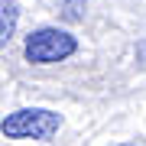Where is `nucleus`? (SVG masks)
Segmentation results:
<instances>
[{
  "instance_id": "1",
  "label": "nucleus",
  "mask_w": 146,
  "mask_h": 146,
  "mask_svg": "<svg viewBox=\"0 0 146 146\" xmlns=\"http://www.w3.org/2000/svg\"><path fill=\"white\" fill-rule=\"evenodd\" d=\"M62 127V117L46 107H23L3 117L0 133L7 140H52Z\"/></svg>"
},
{
  "instance_id": "5",
  "label": "nucleus",
  "mask_w": 146,
  "mask_h": 146,
  "mask_svg": "<svg viewBox=\"0 0 146 146\" xmlns=\"http://www.w3.org/2000/svg\"><path fill=\"white\" fill-rule=\"evenodd\" d=\"M120 146H133V143H120Z\"/></svg>"
},
{
  "instance_id": "3",
  "label": "nucleus",
  "mask_w": 146,
  "mask_h": 146,
  "mask_svg": "<svg viewBox=\"0 0 146 146\" xmlns=\"http://www.w3.org/2000/svg\"><path fill=\"white\" fill-rule=\"evenodd\" d=\"M13 33H16V7L3 3V13H0V39H3V46L10 42Z\"/></svg>"
},
{
  "instance_id": "2",
  "label": "nucleus",
  "mask_w": 146,
  "mask_h": 146,
  "mask_svg": "<svg viewBox=\"0 0 146 146\" xmlns=\"http://www.w3.org/2000/svg\"><path fill=\"white\" fill-rule=\"evenodd\" d=\"M75 49H78L75 36L65 33V29H55V26L36 29V33H29V39H26V58H29L33 65L62 62V58H68Z\"/></svg>"
},
{
  "instance_id": "4",
  "label": "nucleus",
  "mask_w": 146,
  "mask_h": 146,
  "mask_svg": "<svg viewBox=\"0 0 146 146\" xmlns=\"http://www.w3.org/2000/svg\"><path fill=\"white\" fill-rule=\"evenodd\" d=\"M78 7H81V0H68V3H65V16H68V20H78Z\"/></svg>"
}]
</instances>
